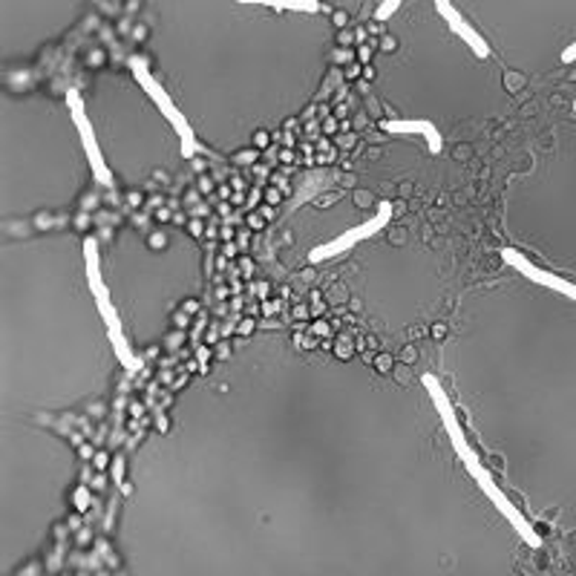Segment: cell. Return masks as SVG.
I'll return each instance as SVG.
<instances>
[{"mask_svg": "<svg viewBox=\"0 0 576 576\" xmlns=\"http://www.w3.org/2000/svg\"><path fill=\"white\" fill-rule=\"evenodd\" d=\"M424 387H427L429 398H433V403H436V410H438V415H441V424H444L447 436H450V444H453L455 455H459L461 464L467 467V473L473 476V481H476V485L481 487V493H485L487 499L496 504V511L502 513V516L511 522L513 530H516V534L522 536L527 544H530V548H539V544H542V536L536 534L534 527L527 525V518L522 516V513H518L516 508L511 504V499H508V496L499 490V485H496L493 476H490V469L481 464V459H478L476 450L467 444L464 429H461V424H459V415H455L453 403H450L447 392L441 389V384H438L433 375H424Z\"/></svg>", "mask_w": 576, "mask_h": 576, "instance_id": "6da1fadb", "label": "cell"}, {"mask_svg": "<svg viewBox=\"0 0 576 576\" xmlns=\"http://www.w3.org/2000/svg\"><path fill=\"white\" fill-rule=\"evenodd\" d=\"M84 260H87V283H90L92 297H96V303H99V312H101V317H104V326H108V331H110V343H113L115 354H118V361H122L130 372L141 370V361L136 358V354H133V349L127 346V340H124L118 312H115L113 300H110L108 286H104V280H101L99 246H96V239H87V242H84Z\"/></svg>", "mask_w": 576, "mask_h": 576, "instance_id": "7a4b0ae2", "label": "cell"}, {"mask_svg": "<svg viewBox=\"0 0 576 576\" xmlns=\"http://www.w3.org/2000/svg\"><path fill=\"white\" fill-rule=\"evenodd\" d=\"M130 70H133V78L139 82V87L150 96V101L156 104L159 113L165 115L167 122H171V127L176 130V136H179L181 141V153L188 159H193L199 153V141H197V133H193V127L188 124V118L181 115V110L173 104V99L167 96V90L162 87V84L153 78V73H150V64L145 61L141 55H133L130 58Z\"/></svg>", "mask_w": 576, "mask_h": 576, "instance_id": "3957f363", "label": "cell"}, {"mask_svg": "<svg viewBox=\"0 0 576 576\" xmlns=\"http://www.w3.org/2000/svg\"><path fill=\"white\" fill-rule=\"evenodd\" d=\"M389 220H392V202H380L378 214L372 216V220L361 223L358 228L343 230V234L331 239V242H323V246L312 248V251H309V263L317 265V263H326V260H331V256L346 254L349 248H354L358 242H363V239H372L375 234H378V230L387 228Z\"/></svg>", "mask_w": 576, "mask_h": 576, "instance_id": "277c9868", "label": "cell"}, {"mask_svg": "<svg viewBox=\"0 0 576 576\" xmlns=\"http://www.w3.org/2000/svg\"><path fill=\"white\" fill-rule=\"evenodd\" d=\"M66 104H70V113H73V122L78 127V136H82L84 153H87V162H90L92 173L101 185H113V176H110V167L104 162V153L99 150V141H96V133H92V124L87 118V110H84L82 92L78 90H66Z\"/></svg>", "mask_w": 576, "mask_h": 576, "instance_id": "5b68a950", "label": "cell"}, {"mask_svg": "<svg viewBox=\"0 0 576 576\" xmlns=\"http://www.w3.org/2000/svg\"><path fill=\"white\" fill-rule=\"evenodd\" d=\"M502 260L508 265H513L522 277H527L530 283H536V286L542 288H551V291H556V295H565L571 297L576 303V283L565 280V277H556L553 272H544V268H539V265H534L530 260H527L522 251H516V248H504L502 251Z\"/></svg>", "mask_w": 576, "mask_h": 576, "instance_id": "8992f818", "label": "cell"}, {"mask_svg": "<svg viewBox=\"0 0 576 576\" xmlns=\"http://www.w3.org/2000/svg\"><path fill=\"white\" fill-rule=\"evenodd\" d=\"M436 12L441 17H444V24L450 26V33L459 35L461 41L467 43L469 50H473V55L476 58H490V43L481 38V35L473 29V24H469L467 17L461 15L459 9H455L453 0H436Z\"/></svg>", "mask_w": 576, "mask_h": 576, "instance_id": "52a82bcc", "label": "cell"}, {"mask_svg": "<svg viewBox=\"0 0 576 576\" xmlns=\"http://www.w3.org/2000/svg\"><path fill=\"white\" fill-rule=\"evenodd\" d=\"M380 130L401 133V136H421V139H427V150L433 156H438L441 148H444L441 133H438L436 124L427 122V118H389V122H380Z\"/></svg>", "mask_w": 576, "mask_h": 576, "instance_id": "ba28073f", "label": "cell"}, {"mask_svg": "<svg viewBox=\"0 0 576 576\" xmlns=\"http://www.w3.org/2000/svg\"><path fill=\"white\" fill-rule=\"evenodd\" d=\"M246 7H272L280 12H321V0H237Z\"/></svg>", "mask_w": 576, "mask_h": 576, "instance_id": "9c48e42d", "label": "cell"}, {"mask_svg": "<svg viewBox=\"0 0 576 576\" xmlns=\"http://www.w3.org/2000/svg\"><path fill=\"white\" fill-rule=\"evenodd\" d=\"M403 0H380L378 12H375V21H389V17L396 15L398 9H401Z\"/></svg>", "mask_w": 576, "mask_h": 576, "instance_id": "30bf717a", "label": "cell"}, {"mask_svg": "<svg viewBox=\"0 0 576 576\" xmlns=\"http://www.w3.org/2000/svg\"><path fill=\"white\" fill-rule=\"evenodd\" d=\"M75 504H78L82 511L90 504V490H87V487H78V490H75Z\"/></svg>", "mask_w": 576, "mask_h": 576, "instance_id": "8fae6325", "label": "cell"}, {"mask_svg": "<svg viewBox=\"0 0 576 576\" xmlns=\"http://www.w3.org/2000/svg\"><path fill=\"white\" fill-rule=\"evenodd\" d=\"M574 61H576V41L562 50V64H574Z\"/></svg>", "mask_w": 576, "mask_h": 576, "instance_id": "7c38bea8", "label": "cell"}, {"mask_svg": "<svg viewBox=\"0 0 576 576\" xmlns=\"http://www.w3.org/2000/svg\"><path fill=\"white\" fill-rule=\"evenodd\" d=\"M256 148H265V145H268V136H265V133H256Z\"/></svg>", "mask_w": 576, "mask_h": 576, "instance_id": "4fadbf2b", "label": "cell"}, {"mask_svg": "<svg viewBox=\"0 0 576 576\" xmlns=\"http://www.w3.org/2000/svg\"><path fill=\"white\" fill-rule=\"evenodd\" d=\"M256 156V153H239V162H251V159H254Z\"/></svg>", "mask_w": 576, "mask_h": 576, "instance_id": "5bb4252c", "label": "cell"}, {"mask_svg": "<svg viewBox=\"0 0 576 576\" xmlns=\"http://www.w3.org/2000/svg\"><path fill=\"white\" fill-rule=\"evenodd\" d=\"M574 110H576V101H574Z\"/></svg>", "mask_w": 576, "mask_h": 576, "instance_id": "9a60e30c", "label": "cell"}]
</instances>
